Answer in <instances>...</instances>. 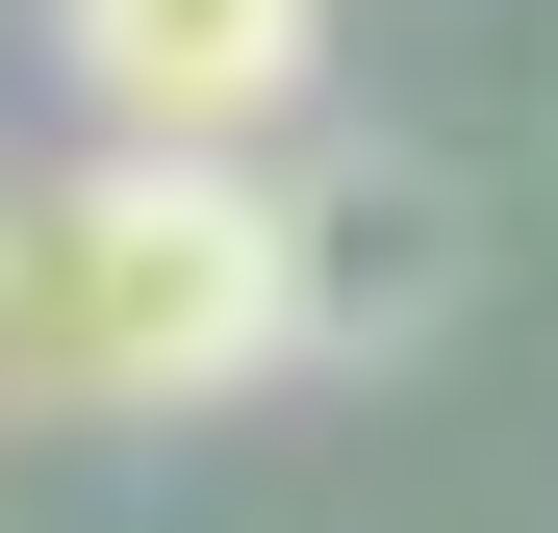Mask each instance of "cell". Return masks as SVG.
<instances>
[{
    "mask_svg": "<svg viewBox=\"0 0 558 533\" xmlns=\"http://www.w3.org/2000/svg\"><path fill=\"white\" fill-rule=\"evenodd\" d=\"M254 204H279V355H407V330H457V280H483L457 178H407V153L254 178Z\"/></svg>",
    "mask_w": 558,
    "mask_h": 533,
    "instance_id": "3",
    "label": "cell"
},
{
    "mask_svg": "<svg viewBox=\"0 0 558 533\" xmlns=\"http://www.w3.org/2000/svg\"><path fill=\"white\" fill-rule=\"evenodd\" d=\"M279 381V204L204 153H76L0 204V432L51 407H229Z\"/></svg>",
    "mask_w": 558,
    "mask_h": 533,
    "instance_id": "1",
    "label": "cell"
},
{
    "mask_svg": "<svg viewBox=\"0 0 558 533\" xmlns=\"http://www.w3.org/2000/svg\"><path fill=\"white\" fill-rule=\"evenodd\" d=\"M76 102H102V153H204L254 178V128L330 76V0H51Z\"/></svg>",
    "mask_w": 558,
    "mask_h": 533,
    "instance_id": "2",
    "label": "cell"
}]
</instances>
